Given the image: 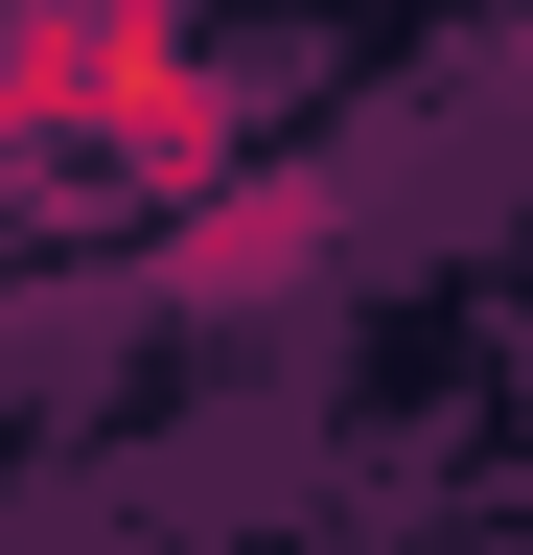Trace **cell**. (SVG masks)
Segmentation results:
<instances>
[{"label":"cell","mask_w":533,"mask_h":555,"mask_svg":"<svg viewBox=\"0 0 533 555\" xmlns=\"http://www.w3.org/2000/svg\"><path fill=\"white\" fill-rule=\"evenodd\" d=\"M0 139H93L163 208L210 163H255V116H232V69H210L186 0H0Z\"/></svg>","instance_id":"6da1fadb"},{"label":"cell","mask_w":533,"mask_h":555,"mask_svg":"<svg viewBox=\"0 0 533 555\" xmlns=\"http://www.w3.org/2000/svg\"><path fill=\"white\" fill-rule=\"evenodd\" d=\"M325 255H348V163H210V185L163 208V301H210V324L302 301Z\"/></svg>","instance_id":"7a4b0ae2"},{"label":"cell","mask_w":533,"mask_h":555,"mask_svg":"<svg viewBox=\"0 0 533 555\" xmlns=\"http://www.w3.org/2000/svg\"><path fill=\"white\" fill-rule=\"evenodd\" d=\"M510 116H533V24H510Z\"/></svg>","instance_id":"3957f363"},{"label":"cell","mask_w":533,"mask_h":555,"mask_svg":"<svg viewBox=\"0 0 533 555\" xmlns=\"http://www.w3.org/2000/svg\"><path fill=\"white\" fill-rule=\"evenodd\" d=\"M0 163H24V139H0Z\"/></svg>","instance_id":"277c9868"}]
</instances>
